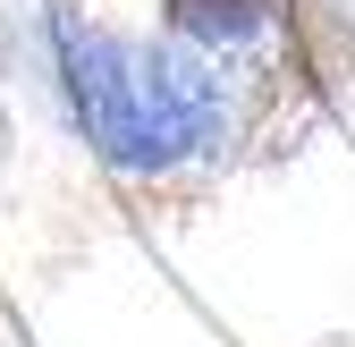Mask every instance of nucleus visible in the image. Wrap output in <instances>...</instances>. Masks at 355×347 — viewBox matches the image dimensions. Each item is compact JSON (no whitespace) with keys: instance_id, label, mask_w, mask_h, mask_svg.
<instances>
[{"instance_id":"1","label":"nucleus","mask_w":355,"mask_h":347,"mask_svg":"<svg viewBox=\"0 0 355 347\" xmlns=\"http://www.w3.org/2000/svg\"><path fill=\"white\" fill-rule=\"evenodd\" d=\"M169 26L195 42H245L271 26V0H169Z\"/></svg>"}]
</instances>
